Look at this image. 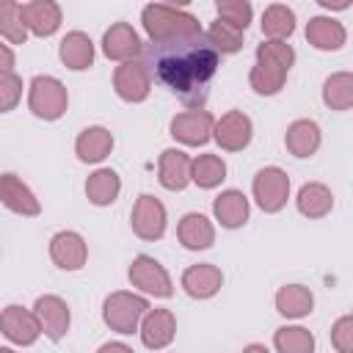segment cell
Segmentation results:
<instances>
[{"label":"cell","mask_w":353,"mask_h":353,"mask_svg":"<svg viewBox=\"0 0 353 353\" xmlns=\"http://www.w3.org/2000/svg\"><path fill=\"white\" fill-rule=\"evenodd\" d=\"M163 85H168L190 110H201L207 99V85L218 72V52L210 47L207 36H188L165 44H149L141 58Z\"/></svg>","instance_id":"1"},{"label":"cell","mask_w":353,"mask_h":353,"mask_svg":"<svg viewBox=\"0 0 353 353\" xmlns=\"http://www.w3.org/2000/svg\"><path fill=\"white\" fill-rule=\"evenodd\" d=\"M295 63V50L287 41L265 39L256 47V63L251 66L248 83L259 97H273L284 88V80Z\"/></svg>","instance_id":"2"},{"label":"cell","mask_w":353,"mask_h":353,"mask_svg":"<svg viewBox=\"0 0 353 353\" xmlns=\"http://www.w3.org/2000/svg\"><path fill=\"white\" fill-rule=\"evenodd\" d=\"M141 22H143V30L149 36V44H165V41H176V39H188V36L204 33L199 19L190 11L168 6V3L143 6Z\"/></svg>","instance_id":"3"},{"label":"cell","mask_w":353,"mask_h":353,"mask_svg":"<svg viewBox=\"0 0 353 353\" xmlns=\"http://www.w3.org/2000/svg\"><path fill=\"white\" fill-rule=\"evenodd\" d=\"M66 105H69V94H66V85L52 77V74H36L30 80V88H28V108L36 119H44V121H55L66 113Z\"/></svg>","instance_id":"4"},{"label":"cell","mask_w":353,"mask_h":353,"mask_svg":"<svg viewBox=\"0 0 353 353\" xmlns=\"http://www.w3.org/2000/svg\"><path fill=\"white\" fill-rule=\"evenodd\" d=\"M149 312V301L135 292H110L102 303V320L116 334H132L141 325V317Z\"/></svg>","instance_id":"5"},{"label":"cell","mask_w":353,"mask_h":353,"mask_svg":"<svg viewBox=\"0 0 353 353\" xmlns=\"http://www.w3.org/2000/svg\"><path fill=\"white\" fill-rule=\"evenodd\" d=\"M251 190L262 212H279L290 199V176L279 165H265L262 171H256Z\"/></svg>","instance_id":"6"},{"label":"cell","mask_w":353,"mask_h":353,"mask_svg":"<svg viewBox=\"0 0 353 353\" xmlns=\"http://www.w3.org/2000/svg\"><path fill=\"white\" fill-rule=\"evenodd\" d=\"M130 281L132 287H138L141 292L146 295H154V298H171L174 295V284H171V276L165 273V268L149 256V254H138L130 265Z\"/></svg>","instance_id":"7"},{"label":"cell","mask_w":353,"mask_h":353,"mask_svg":"<svg viewBox=\"0 0 353 353\" xmlns=\"http://www.w3.org/2000/svg\"><path fill=\"white\" fill-rule=\"evenodd\" d=\"M132 232L141 240H160L165 234V207L160 199H154L152 193H141L132 204Z\"/></svg>","instance_id":"8"},{"label":"cell","mask_w":353,"mask_h":353,"mask_svg":"<svg viewBox=\"0 0 353 353\" xmlns=\"http://www.w3.org/2000/svg\"><path fill=\"white\" fill-rule=\"evenodd\" d=\"M113 88L124 102H143L152 91V74L141 58L124 61L113 72Z\"/></svg>","instance_id":"9"},{"label":"cell","mask_w":353,"mask_h":353,"mask_svg":"<svg viewBox=\"0 0 353 353\" xmlns=\"http://www.w3.org/2000/svg\"><path fill=\"white\" fill-rule=\"evenodd\" d=\"M251 135H254V124L243 110H229L221 119H215V124H212V138L226 152L245 149L251 143Z\"/></svg>","instance_id":"10"},{"label":"cell","mask_w":353,"mask_h":353,"mask_svg":"<svg viewBox=\"0 0 353 353\" xmlns=\"http://www.w3.org/2000/svg\"><path fill=\"white\" fill-rule=\"evenodd\" d=\"M0 331L8 342L22 345V347L33 345L41 336V325H39L36 314L25 306H17V303H11L0 312Z\"/></svg>","instance_id":"11"},{"label":"cell","mask_w":353,"mask_h":353,"mask_svg":"<svg viewBox=\"0 0 353 353\" xmlns=\"http://www.w3.org/2000/svg\"><path fill=\"white\" fill-rule=\"evenodd\" d=\"M212 113L210 110H182L171 119V135L185 146H204L212 138Z\"/></svg>","instance_id":"12"},{"label":"cell","mask_w":353,"mask_h":353,"mask_svg":"<svg viewBox=\"0 0 353 353\" xmlns=\"http://www.w3.org/2000/svg\"><path fill=\"white\" fill-rule=\"evenodd\" d=\"M33 314L41 325V334L52 342H61L69 331V323H72V314H69V306L63 298L58 295H41L36 298L33 303Z\"/></svg>","instance_id":"13"},{"label":"cell","mask_w":353,"mask_h":353,"mask_svg":"<svg viewBox=\"0 0 353 353\" xmlns=\"http://www.w3.org/2000/svg\"><path fill=\"white\" fill-rule=\"evenodd\" d=\"M138 334H141V342L149 350L168 347L174 342V336H176V317H174V312L171 309H149L141 317Z\"/></svg>","instance_id":"14"},{"label":"cell","mask_w":353,"mask_h":353,"mask_svg":"<svg viewBox=\"0 0 353 353\" xmlns=\"http://www.w3.org/2000/svg\"><path fill=\"white\" fill-rule=\"evenodd\" d=\"M141 50H143V41L130 22H113L102 36V52L110 61H119V63L135 61Z\"/></svg>","instance_id":"15"},{"label":"cell","mask_w":353,"mask_h":353,"mask_svg":"<svg viewBox=\"0 0 353 353\" xmlns=\"http://www.w3.org/2000/svg\"><path fill=\"white\" fill-rule=\"evenodd\" d=\"M50 256L52 262L61 268V270H80L88 259V245L85 240L72 232V229H63L58 234H52L50 240Z\"/></svg>","instance_id":"16"},{"label":"cell","mask_w":353,"mask_h":353,"mask_svg":"<svg viewBox=\"0 0 353 353\" xmlns=\"http://www.w3.org/2000/svg\"><path fill=\"white\" fill-rule=\"evenodd\" d=\"M0 201H3V207H8L17 215H25V218H33V215L41 212V204H39L36 193L11 171L0 174Z\"/></svg>","instance_id":"17"},{"label":"cell","mask_w":353,"mask_h":353,"mask_svg":"<svg viewBox=\"0 0 353 353\" xmlns=\"http://www.w3.org/2000/svg\"><path fill=\"white\" fill-rule=\"evenodd\" d=\"M22 6V22L28 28V33L47 39L61 28V6L52 0H30V3H19Z\"/></svg>","instance_id":"18"},{"label":"cell","mask_w":353,"mask_h":353,"mask_svg":"<svg viewBox=\"0 0 353 353\" xmlns=\"http://www.w3.org/2000/svg\"><path fill=\"white\" fill-rule=\"evenodd\" d=\"M223 284V273L221 268L210 265V262H201V265H190L185 273H182V290L196 298V301H207L212 298Z\"/></svg>","instance_id":"19"},{"label":"cell","mask_w":353,"mask_h":353,"mask_svg":"<svg viewBox=\"0 0 353 353\" xmlns=\"http://www.w3.org/2000/svg\"><path fill=\"white\" fill-rule=\"evenodd\" d=\"M347 30L334 17H312L306 22V41L320 52H334L345 44Z\"/></svg>","instance_id":"20"},{"label":"cell","mask_w":353,"mask_h":353,"mask_svg":"<svg viewBox=\"0 0 353 353\" xmlns=\"http://www.w3.org/2000/svg\"><path fill=\"white\" fill-rule=\"evenodd\" d=\"M157 179L165 190H185L190 182V157L182 149H165L157 160Z\"/></svg>","instance_id":"21"},{"label":"cell","mask_w":353,"mask_h":353,"mask_svg":"<svg viewBox=\"0 0 353 353\" xmlns=\"http://www.w3.org/2000/svg\"><path fill=\"white\" fill-rule=\"evenodd\" d=\"M176 237L188 251H204L215 243V226L207 215L188 212V215H182V221L176 226Z\"/></svg>","instance_id":"22"},{"label":"cell","mask_w":353,"mask_h":353,"mask_svg":"<svg viewBox=\"0 0 353 353\" xmlns=\"http://www.w3.org/2000/svg\"><path fill=\"white\" fill-rule=\"evenodd\" d=\"M320 127L312 119H295L284 132V146L292 157H312L320 149Z\"/></svg>","instance_id":"23"},{"label":"cell","mask_w":353,"mask_h":353,"mask_svg":"<svg viewBox=\"0 0 353 353\" xmlns=\"http://www.w3.org/2000/svg\"><path fill=\"white\" fill-rule=\"evenodd\" d=\"M212 212H215V221L223 226V229H240L245 221H248V212H251V204L245 199L243 190H223L215 201H212Z\"/></svg>","instance_id":"24"},{"label":"cell","mask_w":353,"mask_h":353,"mask_svg":"<svg viewBox=\"0 0 353 353\" xmlns=\"http://www.w3.org/2000/svg\"><path fill=\"white\" fill-rule=\"evenodd\" d=\"M58 55L63 61L66 69L72 72H83L94 63V41L83 33V30H72L61 39V47H58Z\"/></svg>","instance_id":"25"},{"label":"cell","mask_w":353,"mask_h":353,"mask_svg":"<svg viewBox=\"0 0 353 353\" xmlns=\"http://www.w3.org/2000/svg\"><path fill=\"white\" fill-rule=\"evenodd\" d=\"M113 149V132L105 127H85L77 141H74V152L83 163H102Z\"/></svg>","instance_id":"26"},{"label":"cell","mask_w":353,"mask_h":353,"mask_svg":"<svg viewBox=\"0 0 353 353\" xmlns=\"http://www.w3.org/2000/svg\"><path fill=\"white\" fill-rule=\"evenodd\" d=\"M314 306V295L309 287L303 284H287L276 292V312L284 314L287 320H301L312 312Z\"/></svg>","instance_id":"27"},{"label":"cell","mask_w":353,"mask_h":353,"mask_svg":"<svg viewBox=\"0 0 353 353\" xmlns=\"http://www.w3.org/2000/svg\"><path fill=\"white\" fill-rule=\"evenodd\" d=\"M119 190H121V179L113 168H97L85 182V196L94 207L113 204L119 199Z\"/></svg>","instance_id":"28"},{"label":"cell","mask_w":353,"mask_h":353,"mask_svg":"<svg viewBox=\"0 0 353 353\" xmlns=\"http://www.w3.org/2000/svg\"><path fill=\"white\" fill-rule=\"evenodd\" d=\"M298 212L306 218H325L334 207V196L323 182H306L295 196Z\"/></svg>","instance_id":"29"},{"label":"cell","mask_w":353,"mask_h":353,"mask_svg":"<svg viewBox=\"0 0 353 353\" xmlns=\"http://www.w3.org/2000/svg\"><path fill=\"white\" fill-rule=\"evenodd\" d=\"M226 179V163L221 154H199L190 160V182H196L201 190H212Z\"/></svg>","instance_id":"30"},{"label":"cell","mask_w":353,"mask_h":353,"mask_svg":"<svg viewBox=\"0 0 353 353\" xmlns=\"http://www.w3.org/2000/svg\"><path fill=\"white\" fill-rule=\"evenodd\" d=\"M295 30V14L284 3H273L262 11V33L270 41H287Z\"/></svg>","instance_id":"31"},{"label":"cell","mask_w":353,"mask_h":353,"mask_svg":"<svg viewBox=\"0 0 353 353\" xmlns=\"http://www.w3.org/2000/svg\"><path fill=\"white\" fill-rule=\"evenodd\" d=\"M323 102L331 110H350L353 105V74L336 72L323 83Z\"/></svg>","instance_id":"32"},{"label":"cell","mask_w":353,"mask_h":353,"mask_svg":"<svg viewBox=\"0 0 353 353\" xmlns=\"http://www.w3.org/2000/svg\"><path fill=\"white\" fill-rule=\"evenodd\" d=\"M273 345L279 353H314V336L303 325H281L273 334Z\"/></svg>","instance_id":"33"},{"label":"cell","mask_w":353,"mask_h":353,"mask_svg":"<svg viewBox=\"0 0 353 353\" xmlns=\"http://www.w3.org/2000/svg\"><path fill=\"white\" fill-rule=\"evenodd\" d=\"M0 36L8 44H25L28 28L22 22V6L14 0H0Z\"/></svg>","instance_id":"34"},{"label":"cell","mask_w":353,"mask_h":353,"mask_svg":"<svg viewBox=\"0 0 353 353\" xmlns=\"http://www.w3.org/2000/svg\"><path fill=\"white\" fill-rule=\"evenodd\" d=\"M204 36H207L210 47H212L218 55H232V52H237V50L243 47V33H240L237 28L221 22V19H215V22L204 30Z\"/></svg>","instance_id":"35"},{"label":"cell","mask_w":353,"mask_h":353,"mask_svg":"<svg viewBox=\"0 0 353 353\" xmlns=\"http://www.w3.org/2000/svg\"><path fill=\"white\" fill-rule=\"evenodd\" d=\"M215 11H218V19H221V22L237 28L240 33L248 28V22H251V17H254L251 3H245V0H218Z\"/></svg>","instance_id":"36"},{"label":"cell","mask_w":353,"mask_h":353,"mask_svg":"<svg viewBox=\"0 0 353 353\" xmlns=\"http://www.w3.org/2000/svg\"><path fill=\"white\" fill-rule=\"evenodd\" d=\"M22 99V77L14 72H0V113H8Z\"/></svg>","instance_id":"37"},{"label":"cell","mask_w":353,"mask_h":353,"mask_svg":"<svg viewBox=\"0 0 353 353\" xmlns=\"http://www.w3.org/2000/svg\"><path fill=\"white\" fill-rule=\"evenodd\" d=\"M331 342L339 353H353V317L342 314L331 328Z\"/></svg>","instance_id":"38"},{"label":"cell","mask_w":353,"mask_h":353,"mask_svg":"<svg viewBox=\"0 0 353 353\" xmlns=\"http://www.w3.org/2000/svg\"><path fill=\"white\" fill-rule=\"evenodd\" d=\"M0 72H14V50L8 44H0Z\"/></svg>","instance_id":"39"},{"label":"cell","mask_w":353,"mask_h":353,"mask_svg":"<svg viewBox=\"0 0 353 353\" xmlns=\"http://www.w3.org/2000/svg\"><path fill=\"white\" fill-rule=\"evenodd\" d=\"M97 353H135L130 345H124V342H105Z\"/></svg>","instance_id":"40"},{"label":"cell","mask_w":353,"mask_h":353,"mask_svg":"<svg viewBox=\"0 0 353 353\" xmlns=\"http://www.w3.org/2000/svg\"><path fill=\"white\" fill-rule=\"evenodd\" d=\"M243 353H268V347L254 342V345H245V347H243Z\"/></svg>","instance_id":"41"},{"label":"cell","mask_w":353,"mask_h":353,"mask_svg":"<svg viewBox=\"0 0 353 353\" xmlns=\"http://www.w3.org/2000/svg\"><path fill=\"white\" fill-rule=\"evenodd\" d=\"M0 353H17V350H11V347H0Z\"/></svg>","instance_id":"42"}]
</instances>
